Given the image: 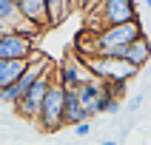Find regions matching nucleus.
<instances>
[{
    "label": "nucleus",
    "mask_w": 151,
    "mask_h": 145,
    "mask_svg": "<svg viewBox=\"0 0 151 145\" xmlns=\"http://www.w3.org/2000/svg\"><path fill=\"white\" fill-rule=\"evenodd\" d=\"M120 108H123V100H111L109 108H106V114H120Z\"/></svg>",
    "instance_id": "2eb2a0df"
},
{
    "label": "nucleus",
    "mask_w": 151,
    "mask_h": 145,
    "mask_svg": "<svg viewBox=\"0 0 151 145\" xmlns=\"http://www.w3.org/2000/svg\"><path fill=\"white\" fill-rule=\"evenodd\" d=\"M17 145H26V142H17Z\"/></svg>",
    "instance_id": "4be33fe9"
},
{
    "label": "nucleus",
    "mask_w": 151,
    "mask_h": 145,
    "mask_svg": "<svg viewBox=\"0 0 151 145\" xmlns=\"http://www.w3.org/2000/svg\"><path fill=\"white\" fill-rule=\"evenodd\" d=\"M100 3H103V0H88V9H86V11H91V9H97Z\"/></svg>",
    "instance_id": "a211bd4d"
},
{
    "label": "nucleus",
    "mask_w": 151,
    "mask_h": 145,
    "mask_svg": "<svg viewBox=\"0 0 151 145\" xmlns=\"http://www.w3.org/2000/svg\"><path fill=\"white\" fill-rule=\"evenodd\" d=\"M26 66L29 63H12V60H0V91L9 88V85H14L20 77H23Z\"/></svg>",
    "instance_id": "9b49d317"
},
{
    "label": "nucleus",
    "mask_w": 151,
    "mask_h": 145,
    "mask_svg": "<svg viewBox=\"0 0 151 145\" xmlns=\"http://www.w3.org/2000/svg\"><path fill=\"white\" fill-rule=\"evenodd\" d=\"M54 85V74H43L37 83L29 88V91L23 94V100L14 105V111L20 114L23 119H29V122H37V117H40V108H43V100H46V94H49V88Z\"/></svg>",
    "instance_id": "20e7f679"
},
{
    "label": "nucleus",
    "mask_w": 151,
    "mask_h": 145,
    "mask_svg": "<svg viewBox=\"0 0 151 145\" xmlns=\"http://www.w3.org/2000/svg\"><path fill=\"white\" fill-rule=\"evenodd\" d=\"M80 122H88L83 102H80L77 91H66V125L74 128V125H80Z\"/></svg>",
    "instance_id": "9d476101"
},
{
    "label": "nucleus",
    "mask_w": 151,
    "mask_h": 145,
    "mask_svg": "<svg viewBox=\"0 0 151 145\" xmlns=\"http://www.w3.org/2000/svg\"><path fill=\"white\" fill-rule=\"evenodd\" d=\"M34 51V40L26 37V34L9 29L3 37H0V60H12V63H29Z\"/></svg>",
    "instance_id": "39448f33"
},
{
    "label": "nucleus",
    "mask_w": 151,
    "mask_h": 145,
    "mask_svg": "<svg viewBox=\"0 0 151 145\" xmlns=\"http://www.w3.org/2000/svg\"><path fill=\"white\" fill-rule=\"evenodd\" d=\"M91 131H94L91 122H80V125H74V134H77V136H88Z\"/></svg>",
    "instance_id": "4468645a"
},
{
    "label": "nucleus",
    "mask_w": 151,
    "mask_h": 145,
    "mask_svg": "<svg viewBox=\"0 0 151 145\" xmlns=\"http://www.w3.org/2000/svg\"><path fill=\"white\" fill-rule=\"evenodd\" d=\"M88 80H91L88 68H83V60H74V57L63 60L57 66V71H54V83L63 85L66 91H80Z\"/></svg>",
    "instance_id": "423d86ee"
},
{
    "label": "nucleus",
    "mask_w": 151,
    "mask_h": 145,
    "mask_svg": "<svg viewBox=\"0 0 151 145\" xmlns=\"http://www.w3.org/2000/svg\"><path fill=\"white\" fill-rule=\"evenodd\" d=\"M37 125L40 131L46 134H54L66 125V88L63 85H51L46 100H43V108H40V117H37Z\"/></svg>",
    "instance_id": "7ed1b4c3"
},
{
    "label": "nucleus",
    "mask_w": 151,
    "mask_h": 145,
    "mask_svg": "<svg viewBox=\"0 0 151 145\" xmlns=\"http://www.w3.org/2000/svg\"><path fill=\"white\" fill-rule=\"evenodd\" d=\"M0 20L9 26V29H14L17 20H20V11H17L14 0H0Z\"/></svg>",
    "instance_id": "f8f14e48"
},
{
    "label": "nucleus",
    "mask_w": 151,
    "mask_h": 145,
    "mask_svg": "<svg viewBox=\"0 0 151 145\" xmlns=\"http://www.w3.org/2000/svg\"><path fill=\"white\" fill-rule=\"evenodd\" d=\"M100 145H117V139H103Z\"/></svg>",
    "instance_id": "aec40b11"
},
{
    "label": "nucleus",
    "mask_w": 151,
    "mask_h": 145,
    "mask_svg": "<svg viewBox=\"0 0 151 145\" xmlns=\"http://www.w3.org/2000/svg\"><path fill=\"white\" fill-rule=\"evenodd\" d=\"M77 97H80V102H83V108H86V117L88 119L97 117V102H100V97H103V83L91 77V80L77 91Z\"/></svg>",
    "instance_id": "6e6552de"
},
{
    "label": "nucleus",
    "mask_w": 151,
    "mask_h": 145,
    "mask_svg": "<svg viewBox=\"0 0 151 145\" xmlns=\"http://www.w3.org/2000/svg\"><path fill=\"white\" fill-rule=\"evenodd\" d=\"M71 9H88V0H71Z\"/></svg>",
    "instance_id": "f3484780"
},
{
    "label": "nucleus",
    "mask_w": 151,
    "mask_h": 145,
    "mask_svg": "<svg viewBox=\"0 0 151 145\" xmlns=\"http://www.w3.org/2000/svg\"><path fill=\"white\" fill-rule=\"evenodd\" d=\"M6 31H9V26L3 23V20H0V37H3V34H6Z\"/></svg>",
    "instance_id": "6ab92c4d"
},
{
    "label": "nucleus",
    "mask_w": 151,
    "mask_h": 145,
    "mask_svg": "<svg viewBox=\"0 0 151 145\" xmlns=\"http://www.w3.org/2000/svg\"><path fill=\"white\" fill-rule=\"evenodd\" d=\"M143 3H145V9H151V0H143Z\"/></svg>",
    "instance_id": "412c9836"
},
{
    "label": "nucleus",
    "mask_w": 151,
    "mask_h": 145,
    "mask_svg": "<svg viewBox=\"0 0 151 145\" xmlns=\"http://www.w3.org/2000/svg\"><path fill=\"white\" fill-rule=\"evenodd\" d=\"M91 17H94V31H103V29H111V26H123V23H131V20H140L137 17V3L134 0H103L97 9H91Z\"/></svg>",
    "instance_id": "f03ea898"
},
{
    "label": "nucleus",
    "mask_w": 151,
    "mask_h": 145,
    "mask_svg": "<svg viewBox=\"0 0 151 145\" xmlns=\"http://www.w3.org/2000/svg\"><path fill=\"white\" fill-rule=\"evenodd\" d=\"M140 105H143V94H134V97L128 100V108H131V111H137Z\"/></svg>",
    "instance_id": "dca6fc26"
},
{
    "label": "nucleus",
    "mask_w": 151,
    "mask_h": 145,
    "mask_svg": "<svg viewBox=\"0 0 151 145\" xmlns=\"http://www.w3.org/2000/svg\"><path fill=\"white\" fill-rule=\"evenodd\" d=\"M140 37H145L143 23H140V20H131V23H123V26L103 29V31L91 34L88 57H94V54H97V51H103V49H126V46H131V43L140 40Z\"/></svg>",
    "instance_id": "f257e3e1"
},
{
    "label": "nucleus",
    "mask_w": 151,
    "mask_h": 145,
    "mask_svg": "<svg viewBox=\"0 0 151 145\" xmlns=\"http://www.w3.org/2000/svg\"><path fill=\"white\" fill-rule=\"evenodd\" d=\"M46 6H49V14H51V26H57L66 11L71 9V0H46Z\"/></svg>",
    "instance_id": "ddd939ff"
},
{
    "label": "nucleus",
    "mask_w": 151,
    "mask_h": 145,
    "mask_svg": "<svg viewBox=\"0 0 151 145\" xmlns=\"http://www.w3.org/2000/svg\"><path fill=\"white\" fill-rule=\"evenodd\" d=\"M123 60L140 71V68L151 60V43H148V37H140V40H134L131 46H126V57H123Z\"/></svg>",
    "instance_id": "1a4fd4ad"
},
{
    "label": "nucleus",
    "mask_w": 151,
    "mask_h": 145,
    "mask_svg": "<svg viewBox=\"0 0 151 145\" xmlns=\"http://www.w3.org/2000/svg\"><path fill=\"white\" fill-rule=\"evenodd\" d=\"M17 11L23 20L34 23L37 29H46L51 26V14H49V6H46V0H14Z\"/></svg>",
    "instance_id": "0eeeda50"
}]
</instances>
